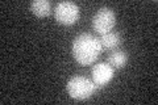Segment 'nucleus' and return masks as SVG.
I'll return each instance as SVG.
<instances>
[{
    "mask_svg": "<svg viewBox=\"0 0 158 105\" xmlns=\"http://www.w3.org/2000/svg\"><path fill=\"white\" fill-rule=\"evenodd\" d=\"M100 39L94 37L90 33L79 34L74 38L71 51L74 59L81 66H90L98 59L99 54L102 53Z\"/></svg>",
    "mask_w": 158,
    "mask_h": 105,
    "instance_id": "f257e3e1",
    "label": "nucleus"
},
{
    "mask_svg": "<svg viewBox=\"0 0 158 105\" xmlns=\"http://www.w3.org/2000/svg\"><path fill=\"white\" fill-rule=\"evenodd\" d=\"M96 86L86 76H74L66 84L69 96L74 100H87L96 91Z\"/></svg>",
    "mask_w": 158,
    "mask_h": 105,
    "instance_id": "f03ea898",
    "label": "nucleus"
},
{
    "mask_svg": "<svg viewBox=\"0 0 158 105\" xmlns=\"http://www.w3.org/2000/svg\"><path fill=\"white\" fill-rule=\"evenodd\" d=\"M100 39V45L103 49H115L117 47L118 45L121 42V36L118 33H115V32H110V33H106L99 38Z\"/></svg>",
    "mask_w": 158,
    "mask_h": 105,
    "instance_id": "6e6552de",
    "label": "nucleus"
},
{
    "mask_svg": "<svg viewBox=\"0 0 158 105\" xmlns=\"http://www.w3.org/2000/svg\"><path fill=\"white\" fill-rule=\"evenodd\" d=\"M115 24H116L115 12L111 8H107V7L98 9V12L92 17V28L100 36L110 33L113 29V26H115Z\"/></svg>",
    "mask_w": 158,
    "mask_h": 105,
    "instance_id": "7ed1b4c3",
    "label": "nucleus"
},
{
    "mask_svg": "<svg viewBox=\"0 0 158 105\" xmlns=\"http://www.w3.org/2000/svg\"><path fill=\"white\" fill-rule=\"evenodd\" d=\"M31 11L37 17H46L52 11V6L49 0H34L31 3Z\"/></svg>",
    "mask_w": 158,
    "mask_h": 105,
    "instance_id": "0eeeda50",
    "label": "nucleus"
},
{
    "mask_svg": "<svg viewBox=\"0 0 158 105\" xmlns=\"http://www.w3.org/2000/svg\"><path fill=\"white\" fill-rule=\"evenodd\" d=\"M92 82L96 87H104L113 79L115 68L108 63H96L92 67Z\"/></svg>",
    "mask_w": 158,
    "mask_h": 105,
    "instance_id": "39448f33",
    "label": "nucleus"
},
{
    "mask_svg": "<svg viewBox=\"0 0 158 105\" xmlns=\"http://www.w3.org/2000/svg\"><path fill=\"white\" fill-rule=\"evenodd\" d=\"M127 62H128V54L125 51H123V50H113L107 59V63L113 68L124 67Z\"/></svg>",
    "mask_w": 158,
    "mask_h": 105,
    "instance_id": "423d86ee",
    "label": "nucleus"
},
{
    "mask_svg": "<svg viewBox=\"0 0 158 105\" xmlns=\"http://www.w3.org/2000/svg\"><path fill=\"white\" fill-rule=\"evenodd\" d=\"M54 16L61 25H73L79 18V6L74 2H61L56 6Z\"/></svg>",
    "mask_w": 158,
    "mask_h": 105,
    "instance_id": "20e7f679",
    "label": "nucleus"
}]
</instances>
